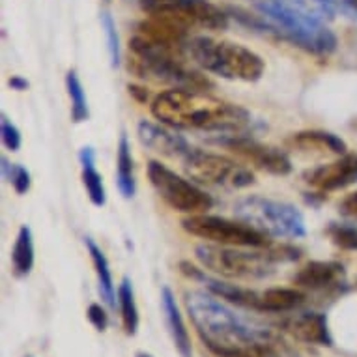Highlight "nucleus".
<instances>
[{
	"label": "nucleus",
	"instance_id": "obj_5",
	"mask_svg": "<svg viewBox=\"0 0 357 357\" xmlns=\"http://www.w3.org/2000/svg\"><path fill=\"white\" fill-rule=\"evenodd\" d=\"M243 247L206 243L195 249L197 260L206 270L227 279H266L273 273L277 262L298 260L299 251L281 245L270 251H241Z\"/></svg>",
	"mask_w": 357,
	"mask_h": 357
},
{
	"label": "nucleus",
	"instance_id": "obj_33",
	"mask_svg": "<svg viewBox=\"0 0 357 357\" xmlns=\"http://www.w3.org/2000/svg\"><path fill=\"white\" fill-rule=\"evenodd\" d=\"M8 84H10V88H12V90H17V92L29 90V86H30V82L21 75H13L12 79L8 81Z\"/></svg>",
	"mask_w": 357,
	"mask_h": 357
},
{
	"label": "nucleus",
	"instance_id": "obj_14",
	"mask_svg": "<svg viewBox=\"0 0 357 357\" xmlns=\"http://www.w3.org/2000/svg\"><path fill=\"white\" fill-rule=\"evenodd\" d=\"M303 180L320 191H337L357 183V155L344 153L337 161L303 172Z\"/></svg>",
	"mask_w": 357,
	"mask_h": 357
},
{
	"label": "nucleus",
	"instance_id": "obj_28",
	"mask_svg": "<svg viewBox=\"0 0 357 357\" xmlns=\"http://www.w3.org/2000/svg\"><path fill=\"white\" fill-rule=\"evenodd\" d=\"M101 29L105 32L107 40V53H109V60H111L112 68H118L120 66V60H122V49H120V38H118L116 32V23L109 12L101 13Z\"/></svg>",
	"mask_w": 357,
	"mask_h": 357
},
{
	"label": "nucleus",
	"instance_id": "obj_30",
	"mask_svg": "<svg viewBox=\"0 0 357 357\" xmlns=\"http://www.w3.org/2000/svg\"><path fill=\"white\" fill-rule=\"evenodd\" d=\"M0 137H2V144L10 152H17L19 148H21V142H23L21 131H19L17 126L6 114H2V118H0Z\"/></svg>",
	"mask_w": 357,
	"mask_h": 357
},
{
	"label": "nucleus",
	"instance_id": "obj_1",
	"mask_svg": "<svg viewBox=\"0 0 357 357\" xmlns=\"http://www.w3.org/2000/svg\"><path fill=\"white\" fill-rule=\"evenodd\" d=\"M185 309L215 357H282L279 335L241 318L210 292L185 294Z\"/></svg>",
	"mask_w": 357,
	"mask_h": 357
},
{
	"label": "nucleus",
	"instance_id": "obj_24",
	"mask_svg": "<svg viewBox=\"0 0 357 357\" xmlns=\"http://www.w3.org/2000/svg\"><path fill=\"white\" fill-rule=\"evenodd\" d=\"M118 307H120V314H122V326L126 335L135 337L139 331V309L135 303V294H133V284L129 281V277H123L120 287H118Z\"/></svg>",
	"mask_w": 357,
	"mask_h": 357
},
{
	"label": "nucleus",
	"instance_id": "obj_10",
	"mask_svg": "<svg viewBox=\"0 0 357 357\" xmlns=\"http://www.w3.org/2000/svg\"><path fill=\"white\" fill-rule=\"evenodd\" d=\"M146 172L155 193L172 210L180 211V213H189V215H199V213H208L213 208V199L210 195L188 178L176 174L167 165L159 163V161H150Z\"/></svg>",
	"mask_w": 357,
	"mask_h": 357
},
{
	"label": "nucleus",
	"instance_id": "obj_9",
	"mask_svg": "<svg viewBox=\"0 0 357 357\" xmlns=\"http://www.w3.org/2000/svg\"><path fill=\"white\" fill-rule=\"evenodd\" d=\"M183 230L188 234L200 238V240L211 241L215 245L227 247H243V249H264L270 247L268 236L252 229L251 225L240 221V219H227V217L210 215V213H199L189 215L182 221Z\"/></svg>",
	"mask_w": 357,
	"mask_h": 357
},
{
	"label": "nucleus",
	"instance_id": "obj_25",
	"mask_svg": "<svg viewBox=\"0 0 357 357\" xmlns=\"http://www.w3.org/2000/svg\"><path fill=\"white\" fill-rule=\"evenodd\" d=\"M290 142H292L294 146L303 148V150L317 146L322 148V150L339 153V155H344L346 153V142L340 137L328 133V131H299V133H294Z\"/></svg>",
	"mask_w": 357,
	"mask_h": 357
},
{
	"label": "nucleus",
	"instance_id": "obj_35",
	"mask_svg": "<svg viewBox=\"0 0 357 357\" xmlns=\"http://www.w3.org/2000/svg\"><path fill=\"white\" fill-rule=\"evenodd\" d=\"M350 4H351V6H354V8H356V10H357V0H350Z\"/></svg>",
	"mask_w": 357,
	"mask_h": 357
},
{
	"label": "nucleus",
	"instance_id": "obj_21",
	"mask_svg": "<svg viewBox=\"0 0 357 357\" xmlns=\"http://www.w3.org/2000/svg\"><path fill=\"white\" fill-rule=\"evenodd\" d=\"M116 188L123 199H133L137 191L135 174H133V155L128 135L122 133L116 152Z\"/></svg>",
	"mask_w": 357,
	"mask_h": 357
},
{
	"label": "nucleus",
	"instance_id": "obj_16",
	"mask_svg": "<svg viewBox=\"0 0 357 357\" xmlns=\"http://www.w3.org/2000/svg\"><path fill=\"white\" fill-rule=\"evenodd\" d=\"M284 329L294 339L307 344L333 346V337L329 333L328 317L322 312H303L284 322Z\"/></svg>",
	"mask_w": 357,
	"mask_h": 357
},
{
	"label": "nucleus",
	"instance_id": "obj_8",
	"mask_svg": "<svg viewBox=\"0 0 357 357\" xmlns=\"http://www.w3.org/2000/svg\"><path fill=\"white\" fill-rule=\"evenodd\" d=\"M148 17L189 32L191 29L225 30L229 15L208 0H139Z\"/></svg>",
	"mask_w": 357,
	"mask_h": 357
},
{
	"label": "nucleus",
	"instance_id": "obj_27",
	"mask_svg": "<svg viewBox=\"0 0 357 357\" xmlns=\"http://www.w3.org/2000/svg\"><path fill=\"white\" fill-rule=\"evenodd\" d=\"M0 167H2V176H4V180L6 182H10L13 185V189H15V193L17 195H24L26 191L30 189V172L26 169H24L23 165H17V163H10L8 161V158H4L2 155V159H0Z\"/></svg>",
	"mask_w": 357,
	"mask_h": 357
},
{
	"label": "nucleus",
	"instance_id": "obj_13",
	"mask_svg": "<svg viewBox=\"0 0 357 357\" xmlns=\"http://www.w3.org/2000/svg\"><path fill=\"white\" fill-rule=\"evenodd\" d=\"M180 271L183 275L193 279L197 282H202L204 288L211 296H215L219 299H225L229 301L230 305H238V307H245V309L258 310V305H260V294L251 290V288L238 287V284H230V282H225L217 277H211L206 273V270H200L197 266H193L191 262H180Z\"/></svg>",
	"mask_w": 357,
	"mask_h": 357
},
{
	"label": "nucleus",
	"instance_id": "obj_29",
	"mask_svg": "<svg viewBox=\"0 0 357 357\" xmlns=\"http://www.w3.org/2000/svg\"><path fill=\"white\" fill-rule=\"evenodd\" d=\"M329 238L335 245L346 251H357V230L354 227L335 225L329 229Z\"/></svg>",
	"mask_w": 357,
	"mask_h": 357
},
{
	"label": "nucleus",
	"instance_id": "obj_2",
	"mask_svg": "<svg viewBox=\"0 0 357 357\" xmlns=\"http://www.w3.org/2000/svg\"><path fill=\"white\" fill-rule=\"evenodd\" d=\"M152 116L172 129L208 131L217 135H240L251 126L243 107L206 94L204 90L170 88L153 98Z\"/></svg>",
	"mask_w": 357,
	"mask_h": 357
},
{
	"label": "nucleus",
	"instance_id": "obj_11",
	"mask_svg": "<svg viewBox=\"0 0 357 357\" xmlns=\"http://www.w3.org/2000/svg\"><path fill=\"white\" fill-rule=\"evenodd\" d=\"M182 163L189 178L202 185L243 189L255 183V174L251 170L241 167L240 163H236L234 159L227 158V155L210 153L195 148Z\"/></svg>",
	"mask_w": 357,
	"mask_h": 357
},
{
	"label": "nucleus",
	"instance_id": "obj_37",
	"mask_svg": "<svg viewBox=\"0 0 357 357\" xmlns=\"http://www.w3.org/2000/svg\"><path fill=\"white\" fill-rule=\"evenodd\" d=\"M137 2H139V0H137Z\"/></svg>",
	"mask_w": 357,
	"mask_h": 357
},
{
	"label": "nucleus",
	"instance_id": "obj_23",
	"mask_svg": "<svg viewBox=\"0 0 357 357\" xmlns=\"http://www.w3.org/2000/svg\"><path fill=\"white\" fill-rule=\"evenodd\" d=\"M34 236L30 227L23 225L12 249V268L15 277H26L34 268Z\"/></svg>",
	"mask_w": 357,
	"mask_h": 357
},
{
	"label": "nucleus",
	"instance_id": "obj_17",
	"mask_svg": "<svg viewBox=\"0 0 357 357\" xmlns=\"http://www.w3.org/2000/svg\"><path fill=\"white\" fill-rule=\"evenodd\" d=\"M161 309H163L165 322H167V328H169V333L178 354L182 357H193V346H191V337H189V331L183 322V314L180 312L178 301L169 287H163L161 290Z\"/></svg>",
	"mask_w": 357,
	"mask_h": 357
},
{
	"label": "nucleus",
	"instance_id": "obj_18",
	"mask_svg": "<svg viewBox=\"0 0 357 357\" xmlns=\"http://www.w3.org/2000/svg\"><path fill=\"white\" fill-rule=\"evenodd\" d=\"M344 275V268L337 262L312 260L294 275V284L309 290H326L335 287Z\"/></svg>",
	"mask_w": 357,
	"mask_h": 357
},
{
	"label": "nucleus",
	"instance_id": "obj_31",
	"mask_svg": "<svg viewBox=\"0 0 357 357\" xmlns=\"http://www.w3.org/2000/svg\"><path fill=\"white\" fill-rule=\"evenodd\" d=\"M86 317L90 324L96 328V331H100V333L107 331V328H109V314H107V310L100 303L90 305L86 310Z\"/></svg>",
	"mask_w": 357,
	"mask_h": 357
},
{
	"label": "nucleus",
	"instance_id": "obj_12",
	"mask_svg": "<svg viewBox=\"0 0 357 357\" xmlns=\"http://www.w3.org/2000/svg\"><path fill=\"white\" fill-rule=\"evenodd\" d=\"M215 144L229 148L230 152L238 153L241 159H245L257 169L266 170L270 174L287 176L292 172V161L282 152L281 148L262 144L255 141L251 137H245L243 133L240 135H219L215 139Z\"/></svg>",
	"mask_w": 357,
	"mask_h": 357
},
{
	"label": "nucleus",
	"instance_id": "obj_19",
	"mask_svg": "<svg viewBox=\"0 0 357 357\" xmlns=\"http://www.w3.org/2000/svg\"><path fill=\"white\" fill-rule=\"evenodd\" d=\"M84 245H86L88 255H90L92 264H94L96 275H98V284H100L101 299H103L111 309H116L118 292L116 288H114L111 266H109V260H107L105 252L101 251V247L98 245L92 238H84Z\"/></svg>",
	"mask_w": 357,
	"mask_h": 357
},
{
	"label": "nucleus",
	"instance_id": "obj_32",
	"mask_svg": "<svg viewBox=\"0 0 357 357\" xmlns=\"http://www.w3.org/2000/svg\"><path fill=\"white\" fill-rule=\"evenodd\" d=\"M339 210L342 215L356 217L357 219V191L356 193H350L342 202H340Z\"/></svg>",
	"mask_w": 357,
	"mask_h": 357
},
{
	"label": "nucleus",
	"instance_id": "obj_4",
	"mask_svg": "<svg viewBox=\"0 0 357 357\" xmlns=\"http://www.w3.org/2000/svg\"><path fill=\"white\" fill-rule=\"evenodd\" d=\"M129 70L142 79H153L167 82L174 88L185 90H206L211 88L208 77L188 66L183 59V47L159 43L141 34H135L129 41Z\"/></svg>",
	"mask_w": 357,
	"mask_h": 357
},
{
	"label": "nucleus",
	"instance_id": "obj_7",
	"mask_svg": "<svg viewBox=\"0 0 357 357\" xmlns=\"http://www.w3.org/2000/svg\"><path fill=\"white\" fill-rule=\"evenodd\" d=\"M234 215L268 238L299 240L307 236L303 213L290 202L268 199L262 195H249L236 202Z\"/></svg>",
	"mask_w": 357,
	"mask_h": 357
},
{
	"label": "nucleus",
	"instance_id": "obj_26",
	"mask_svg": "<svg viewBox=\"0 0 357 357\" xmlns=\"http://www.w3.org/2000/svg\"><path fill=\"white\" fill-rule=\"evenodd\" d=\"M66 88H68V96L71 100V120L75 123L86 122L90 118L86 92L82 88L81 79L73 70L68 71V75H66Z\"/></svg>",
	"mask_w": 357,
	"mask_h": 357
},
{
	"label": "nucleus",
	"instance_id": "obj_15",
	"mask_svg": "<svg viewBox=\"0 0 357 357\" xmlns=\"http://www.w3.org/2000/svg\"><path fill=\"white\" fill-rule=\"evenodd\" d=\"M137 135H139V141L144 146L153 150V152L161 153L165 158L183 161L195 150L182 135L174 133L172 128L165 126V123L159 126V123H153L150 120H142V122H139V128H137Z\"/></svg>",
	"mask_w": 357,
	"mask_h": 357
},
{
	"label": "nucleus",
	"instance_id": "obj_34",
	"mask_svg": "<svg viewBox=\"0 0 357 357\" xmlns=\"http://www.w3.org/2000/svg\"><path fill=\"white\" fill-rule=\"evenodd\" d=\"M137 357H153V356H150V354H144V351H141V354H137Z\"/></svg>",
	"mask_w": 357,
	"mask_h": 357
},
{
	"label": "nucleus",
	"instance_id": "obj_3",
	"mask_svg": "<svg viewBox=\"0 0 357 357\" xmlns=\"http://www.w3.org/2000/svg\"><path fill=\"white\" fill-rule=\"evenodd\" d=\"M320 0H264L258 2L260 15L251 17L243 10H232L241 23L255 30H266L307 53L328 56L337 49V38L324 24L326 10Z\"/></svg>",
	"mask_w": 357,
	"mask_h": 357
},
{
	"label": "nucleus",
	"instance_id": "obj_22",
	"mask_svg": "<svg viewBox=\"0 0 357 357\" xmlns=\"http://www.w3.org/2000/svg\"><path fill=\"white\" fill-rule=\"evenodd\" d=\"M305 301V294L296 288H268L260 294V312H290Z\"/></svg>",
	"mask_w": 357,
	"mask_h": 357
},
{
	"label": "nucleus",
	"instance_id": "obj_20",
	"mask_svg": "<svg viewBox=\"0 0 357 357\" xmlns=\"http://www.w3.org/2000/svg\"><path fill=\"white\" fill-rule=\"evenodd\" d=\"M79 163H81L82 169V183H84V189H86V195L90 202L96 206V208H101V206L107 204V191L105 185H103V178L96 170V152L92 146L81 148L79 152Z\"/></svg>",
	"mask_w": 357,
	"mask_h": 357
},
{
	"label": "nucleus",
	"instance_id": "obj_36",
	"mask_svg": "<svg viewBox=\"0 0 357 357\" xmlns=\"http://www.w3.org/2000/svg\"><path fill=\"white\" fill-rule=\"evenodd\" d=\"M26 357H32V356H26Z\"/></svg>",
	"mask_w": 357,
	"mask_h": 357
},
{
	"label": "nucleus",
	"instance_id": "obj_6",
	"mask_svg": "<svg viewBox=\"0 0 357 357\" xmlns=\"http://www.w3.org/2000/svg\"><path fill=\"white\" fill-rule=\"evenodd\" d=\"M185 51L199 68L227 81L257 82L264 75L262 56L234 41L193 36Z\"/></svg>",
	"mask_w": 357,
	"mask_h": 357
}]
</instances>
